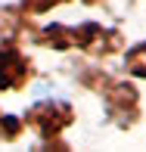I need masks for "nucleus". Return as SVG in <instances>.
Wrapping results in <instances>:
<instances>
[{"mask_svg": "<svg viewBox=\"0 0 146 152\" xmlns=\"http://www.w3.org/2000/svg\"><path fill=\"white\" fill-rule=\"evenodd\" d=\"M28 121L44 137L59 134V130L72 121V106H68V102H40V106H34L28 112Z\"/></svg>", "mask_w": 146, "mask_h": 152, "instance_id": "1", "label": "nucleus"}, {"mask_svg": "<svg viewBox=\"0 0 146 152\" xmlns=\"http://www.w3.org/2000/svg\"><path fill=\"white\" fill-rule=\"evenodd\" d=\"M28 78V59L16 47H0V90H19Z\"/></svg>", "mask_w": 146, "mask_h": 152, "instance_id": "2", "label": "nucleus"}, {"mask_svg": "<svg viewBox=\"0 0 146 152\" xmlns=\"http://www.w3.org/2000/svg\"><path fill=\"white\" fill-rule=\"evenodd\" d=\"M109 115L121 124V127H128V124H134V118L140 115V102H137V90L128 84H112V96H109Z\"/></svg>", "mask_w": 146, "mask_h": 152, "instance_id": "3", "label": "nucleus"}, {"mask_svg": "<svg viewBox=\"0 0 146 152\" xmlns=\"http://www.w3.org/2000/svg\"><path fill=\"white\" fill-rule=\"evenodd\" d=\"M128 72L137 78H146V40L128 53Z\"/></svg>", "mask_w": 146, "mask_h": 152, "instance_id": "4", "label": "nucleus"}, {"mask_svg": "<svg viewBox=\"0 0 146 152\" xmlns=\"http://www.w3.org/2000/svg\"><path fill=\"white\" fill-rule=\"evenodd\" d=\"M53 3H59V0H25L28 12H44V10H50Z\"/></svg>", "mask_w": 146, "mask_h": 152, "instance_id": "5", "label": "nucleus"}]
</instances>
